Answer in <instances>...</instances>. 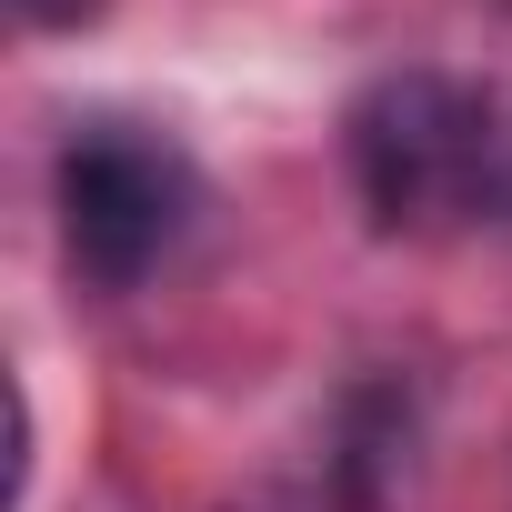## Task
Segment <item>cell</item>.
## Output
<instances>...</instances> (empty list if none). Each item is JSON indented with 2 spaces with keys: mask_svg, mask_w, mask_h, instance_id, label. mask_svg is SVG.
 I'll list each match as a JSON object with an SVG mask.
<instances>
[{
  "mask_svg": "<svg viewBox=\"0 0 512 512\" xmlns=\"http://www.w3.org/2000/svg\"><path fill=\"white\" fill-rule=\"evenodd\" d=\"M512 131H492V101L442 71H392L352 111V171L382 231H442L502 201Z\"/></svg>",
  "mask_w": 512,
  "mask_h": 512,
  "instance_id": "obj_1",
  "label": "cell"
},
{
  "mask_svg": "<svg viewBox=\"0 0 512 512\" xmlns=\"http://www.w3.org/2000/svg\"><path fill=\"white\" fill-rule=\"evenodd\" d=\"M191 211H201V181L151 131L91 121L61 151V251H71V272L91 292H141L171 251H181Z\"/></svg>",
  "mask_w": 512,
  "mask_h": 512,
  "instance_id": "obj_2",
  "label": "cell"
},
{
  "mask_svg": "<svg viewBox=\"0 0 512 512\" xmlns=\"http://www.w3.org/2000/svg\"><path fill=\"white\" fill-rule=\"evenodd\" d=\"M11 11H21V21H41V31H71V21H91V11H101V0H11Z\"/></svg>",
  "mask_w": 512,
  "mask_h": 512,
  "instance_id": "obj_3",
  "label": "cell"
}]
</instances>
